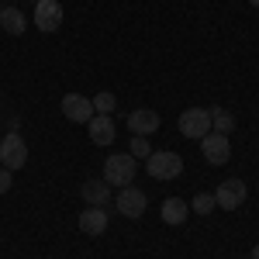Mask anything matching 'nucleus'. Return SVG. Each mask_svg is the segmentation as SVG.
Here are the masks:
<instances>
[{
  "label": "nucleus",
  "mask_w": 259,
  "mask_h": 259,
  "mask_svg": "<svg viewBox=\"0 0 259 259\" xmlns=\"http://www.w3.org/2000/svg\"><path fill=\"white\" fill-rule=\"evenodd\" d=\"M114 107H118L114 94H97V97H94V111H97V114H114Z\"/></svg>",
  "instance_id": "6ab92c4d"
},
{
  "label": "nucleus",
  "mask_w": 259,
  "mask_h": 259,
  "mask_svg": "<svg viewBox=\"0 0 259 259\" xmlns=\"http://www.w3.org/2000/svg\"><path fill=\"white\" fill-rule=\"evenodd\" d=\"M249 4H252V7H256V11H259V0H249Z\"/></svg>",
  "instance_id": "4be33fe9"
},
{
  "label": "nucleus",
  "mask_w": 259,
  "mask_h": 259,
  "mask_svg": "<svg viewBox=\"0 0 259 259\" xmlns=\"http://www.w3.org/2000/svg\"><path fill=\"white\" fill-rule=\"evenodd\" d=\"M87 128H90V142H94V145H111L114 135H118L111 114H94V118L87 121Z\"/></svg>",
  "instance_id": "9d476101"
},
{
  "label": "nucleus",
  "mask_w": 259,
  "mask_h": 259,
  "mask_svg": "<svg viewBox=\"0 0 259 259\" xmlns=\"http://www.w3.org/2000/svg\"><path fill=\"white\" fill-rule=\"evenodd\" d=\"M245 197H249V187H245L239 177L225 180L218 190H214V204H218L221 211H235V207H242V204H245Z\"/></svg>",
  "instance_id": "39448f33"
},
{
  "label": "nucleus",
  "mask_w": 259,
  "mask_h": 259,
  "mask_svg": "<svg viewBox=\"0 0 259 259\" xmlns=\"http://www.w3.org/2000/svg\"><path fill=\"white\" fill-rule=\"evenodd\" d=\"M0 28H4L7 35H24V31H28V18L21 14L18 7H4V11H0Z\"/></svg>",
  "instance_id": "2eb2a0df"
},
{
  "label": "nucleus",
  "mask_w": 259,
  "mask_h": 259,
  "mask_svg": "<svg viewBox=\"0 0 259 259\" xmlns=\"http://www.w3.org/2000/svg\"><path fill=\"white\" fill-rule=\"evenodd\" d=\"M200 152H204V159L211 162V166H225V162L232 159V142H228V135L207 132L200 139Z\"/></svg>",
  "instance_id": "423d86ee"
},
{
  "label": "nucleus",
  "mask_w": 259,
  "mask_h": 259,
  "mask_svg": "<svg viewBox=\"0 0 259 259\" xmlns=\"http://www.w3.org/2000/svg\"><path fill=\"white\" fill-rule=\"evenodd\" d=\"M145 169H149V177L152 180H177L183 173V159H180L177 152H152L149 159H145Z\"/></svg>",
  "instance_id": "20e7f679"
},
{
  "label": "nucleus",
  "mask_w": 259,
  "mask_h": 259,
  "mask_svg": "<svg viewBox=\"0 0 259 259\" xmlns=\"http://www.w3.org/2000/svg\"><path fill=\"white\" fill-rule=\"evenodd\" d=\"M11 187H14V177H11V169H4V166H0V197H4Z\"/></svg>",
  "instance_id": "aec40b11"
},
{
  "label": "nucleus",
  "mask_w": 259,
  "mask_h": 259,
  "mask_svg": "<svg viewBox=\"0 0 259 259\" xmlns=\"http://www.w3.org/2000/svg\"><path fill=\"white\" fill-rule=\"evenodd\" d=\"M214 194H194V204H190V211L194 214H214Z\"/></svg>",
  "instance_id": "f3484780"
},
{
  "label": "nucleus",
  "mask_w": 259,
  "mask_h": 259,
  "mask_svg": "<svg viewBox=\"0 0 259 259\" xmlns=\"http://www.w3.org/2000/svg\"><path fill=\"white\" fill-rule=\"evenodd\" d=\"M135 169H139L135 156L132 152H118V156H111L104 162V180H107V187H128L135 180Z\"/></svg>",
  "instance_id": "f257e3e1"
},
{
  "label": "nucleus",
  "mask_w": 259,
  "mask_h": 259,
  "mask_svg": "<svg viewBox=\"0 0 259 259\" xmlns=\"http://www.w3.org/2000/svg\"><path fill=\"white\" fill-rule=\"evenodd\" d=\"M80 190H83L87 207H104V204L111 200V187H107V180H87Z\"/></svg>",
  "instance_id": "ddd939ff"
},
{
  "label": "nucleus",
  "mask_w": 259,
  "mask_h": 259,
  "mask_svg": "<svg viewBox=\"0 0 259 259\" xmlns=\"http://www.w3.org/2000/svg\"><path fill=\"white\" fill-rule=\"evenodd\" d=\"M59 24H62L59 0H38L35 4V28L45 31V35H52V31H59Z\"/></svg>",
  "instance_id": "6e6552de"
},
{
  "label": "nucleus",
  "mask_w": 259,
  "mask_h": 259,
  "mask_svg": "<svg viewBox=\"0 0 259 259\" xmlns=\"http://www.w3.org/2000/svg\"><path fill=\"white\" fill-rule=\"evenodd\" d=\"M31 4H38V0H31Z\"/></svg>",
  "instance_id": "5701e85b"
},
{
  "label": "nucleus",
  "mask_w": 259,
  "mask_h": 259,
  "mask_svg": "<svg viewBox=\"0 0 259 259\" xmlns=\"http://www.w3.org/2000/svg\"><path fill=\"white\" fill-rule=\"evenodd\" d=\"M252 259H259V245H256V249H252Z\"/></svg>",
  "instance_id": "412c9836"
},
{
  "label": "nucleus",
  "mask_w": 259,
  "mask_h": 259,
  "mask_svg": "<svg viewBox=\"0 0 259 259\" xmlns=\"http://www.w3.org/2000/svg\"><path fill=\"white\" fill-rule=\"evenodd\" d=\"M211 132H218V135L235 132V114L225 111V107H211Z\"/></svg>",
  "instance_id": "dca6fc26"
},
{
  "label": "nucleus",
  "mask_w": 259,
  "mask_h": 259,
  "mask_svg": "<svg viewBox=\"0 0 259 259\" xmlns=\"http://www.w3.org/2000/svg\"><path fill=\"white\" fill-rule=\"evenodd\" d=\"M0 166L4 169H21V166H28V142L21 139L18 132H7L4 139H0Z\"/></svg>",
  "instance_id": "f03ea898"
},
{
  "label": "nucleus",
  "mask_w": 259,
  "mask_h": 259,
  "mask_svg": "<svg viewBox=\"0 0 259 259\" xmlns=\"http://www.w3.org/2000/svg\"><path fill=\"white\" fill-rule=\"evenodd\" d=\"M207 132H211V111H207V107H187V111L180 114V135H183V139L200 142Z\"/></svg>",
  "instance_id": "7ed1b4c3"
},
{
  "label": "nucleus",
  "mask_w": 259,
  "mask_h": 259,
  "mask_svg": "<svg viewBox=\"0 0 259 259\" xmlns=\"http://www.w3.org/2000/svg\"><path fill=\"white\" fill-rule=\"evenodd\" d=\"M159 214L166 225H183L187 221V214H190V204L183 197H169V200H162V207H159Z\"/></svg>",
  "instance_id": "4468645a"
},
{
  "label": "nucleus",
  "mask_w": 259,
  "mask_h": 259,
  "mask_svg": "<svg viewBox=\"0 0 259 259\" xmlns=\"http://www.w3.org/2000/svg\"><path fill=\"white\" fill-rule=\"evenodd\" d=\"M114 207H118V214H124V218H142L145 214V207H149V197L142 194L139 187H121L118 190V200H114Z\"/></svg>",
  "instance_id": "0eeeda50"
},
{
  "label": "nucleus",
  "mask_w": 259,
  "mask_h": 259,
  "mask_svg": "<svg viewBox=\"0 0 259 259\" xmlns=\"http://www.w3.org/2000/svg\"><path fill=\"white\" fill-rule=\"evenodd\" d=\"M80 232L83 235H104L107 232V211L104 207H87L80 214Z\"/></svg>",
  "instance_id": "f8f14e48"
},
{
  "label": "nucleus",
  "mask_w": 259,
  "mask_h": 259,
  "mask_svg": "<svg viewBox=\"0 0 259 259\" xmlns=\"http://www.w3.org/2000/svg\"><path fill=\"white\" fill-rule=\"evenodd\" d=\"M135 159H149L152 156V145H149V139L145 135H132V149H128Z\"/></svg>",
  "instance_id": "a211bd4d"
},
{
  "label": "nucleus",
  "mask_w": 259,
  "mask_h": 259,
  "mask_svg": "<svg viewBox=\"0 0 259 259\" xmlns=\"http://www.w3.org/2000/svg\"><path fill=\"white\" fill-rule=\"evenodd\" d=\"M128 128L135 132V135H152V132H159V114L156 111H149V107H139V111H132L128 114Z\"/></svg>",
  "instance_id": "9b49d317"
},
{
  "label": "nucleus",
  "mask_w": 259,
  "mask_h": 259,
  "mask_svg": "<svg viewBox=\"0 0 259 259\" xmlns=\"http://www.w3.org/2000/svg\"><path fill=\"white\" fill-rule=\"evenodd\" d=\"M59 107H62V114L69 121H76V124H87V121L97 114V111H94V100L83 97V94H66Z\"/></svg>",
  "instance_id": "1a4fd4ad"
}]
</instances>
